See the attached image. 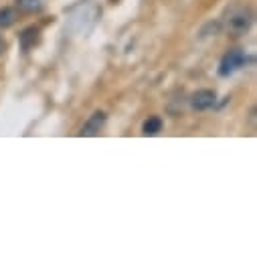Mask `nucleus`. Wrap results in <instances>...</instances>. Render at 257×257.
I'll use <instances>...</instances> for the list:
<instances>
[{
  "mask_svg": "<svg viewBox=\"0 0 257 257\" xmlns=\"http://www.w3.org/2000/svg\"><path fill=\"white\" fill-rule=\"evenodd\" d=\"M15 3H17V11L23 15H37L45 7V0H15Z\"/></svg>",
  "mask_w": 257,
  "mask_h": 257,
  "instance_id": "obj_6",
  "label": "nucleus"
},
{
  "mask_svg": "<svg viewBox=\"0 0 257 257\" xmlns=\"http://www.w3.org/2000/svg\"><path fill=\"white\" fill-rule=\"evenodd\" d=\"M109 3H111V5H115V3H119V0H109Z\"/></svg>",
  "mask_w": 257,
  "mask_h": 257,
  "instance_id": "obj_10",
  "label": "nucleus"
},
{
  "mask_svg": "<svg viewBox=\"0 0 257 257\" xmlns=\"http://www.w3.org/2000/svg\"><path fill=\"white\" fill-rule=\"evenodd\" d=\"M160 130H162V117L160 115H150L142 123V134L144 136H156Z\"/></svg>",
  "mask_w": 257,
  "mask_h": 257,
  "instance_id": "obj_8",
  "label": "nucleus"
},
{
  "mask_svg": "<svg viewBox=\"0 0 257 257\" xmlns=\"http://www.w3.org/2000/svg\"><path fill=\"white\" fill-rule=\"evenodd\" d=\"M5 51H7V41L0 37V55H5Z\"/></svg>",
  "mask_w": 257,
  "mask_h": 257,
  "instance_id": "obj_9",
  "label": "nucleus"
},
{
  "mask_svg": "<svg viewBox=\"0 0 257 257\" xmlns=\"http://www.w3.org/2000/svg\"><path fill=\"white\" fill-rule=\"evenodd\" d=\"M105 119H107V115H105L103 111H93V113L89 115V119L83 123V127H81L79 136H83V138H91V136H97V134L103 130Z\"/></svg>",
  "mask_w": 257,
  "mask_h": 257,
  "instance_id": "obj_3",
  "label": "nucleus"
},
{
  "mask_svg": "<svg viewBox=\"0 0 257 257\" xmlns=\"http://www.w3.org/2000/svg\"><path fill=\"white\" fill-rule=\"evenodd\" d=\"M253 25V11L247 5H231L225 13L223 27L231 37H241L245 35Z\"/></svg>",
  "mask_w": 257,
  "mask_h": 257,
  "instance_id": "obj_1",
  "label": "nucleus"
},
{
  "mask_svg": "<svg viewBox=\"0 0 257 257\" xmlns=\"http://www.w3.org/2000/svg\"><path fill=\"white\" fill-rule=\"evenodd\" d=\"M247 61V55L243 49H229L223 59H221V65H219V75L221 77H229L233 75L235 71H239Z\"/></svg>",
  "mask_w": 257,
  "mask_h": 257,
  "instance_id": "obj_2",
  "label": "nucleus"
},
{
  "mask_svg": "<svg viewBox=\"0 0 257 257\" xmlns=\"http://www.w3.org/2000/svg\"><path fill=\"white\" fill-rule=\"evenodd\" d=\"M215 103H217V93L213 89H199L190 97V105H192V109H197V111L211 109Z\"/></svg>",
  "mask_w": 257,
  "mask_h": 257,
  "instance_id": "obj_4",
  "label": "nucleus"
},
{
  "mask_svg": "<svg viewBox=\"0 0 257 257\" xmlns=\"http://www.w3.org/2000/svg\"><path fill=\"white\" fill-rule=\"evenodd\" d=\"M39 41H41V29L39 27H27L21 35H19V43H21V49L23 51H31V49H35L37 45H39Z\"/></svg>",
  "mask_w": 257,
  "mask_h": 257,
  "instance_id": "obj_5",
  "label": "nucleus"
},
{
  "mask_svg": "<svg viewBox=\"0 0 257 257\" xmlns=\"http://www.w3.org/2000/svg\"><path fill=\"white\" fill-rule=\"evenodd\" d=\"M19 21V11L13 7H3L0 9V29H11Z\"/></svg>",
  "mask_w": 257,
  "mask_h": 257,
  "instance_id": "obj_7",
  "label": "nucleus"
}]
</instances>
